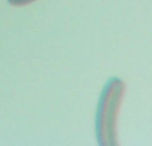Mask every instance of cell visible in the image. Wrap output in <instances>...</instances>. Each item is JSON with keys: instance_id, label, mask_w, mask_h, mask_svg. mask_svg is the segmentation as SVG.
I'll return each mask as SVG.
<instances>
[{"instance_id": "cell-1", "label": "cell", "mask_w": 152, "mask_h": 146, "mask_svg": "<svg viewBox=\"0 0 152 146\" xmlns=\"http://www.w3.org/2000/svg\"><path fill=\"white\" fill-rule=\"evenodd\" d=\"M125 91L126 85L118 78L110 79L102 91L95 118V132L100 145H118V116Z\"/></svg>"}, {"instance_id": "cell-2", "label": "cell", "mask_w": 152, "mask_h": 146, "mask_svg": "<svg viewBox=\"0 0 152 146\" xmlns=\"http://www.w3.org/2000/svg\"><path fill=\"white\" fill-rule=\"evenodd\" d=\"M36 0H8L9 4L15 6H23L33 3Z\"/></svg>"}]
</instances>
